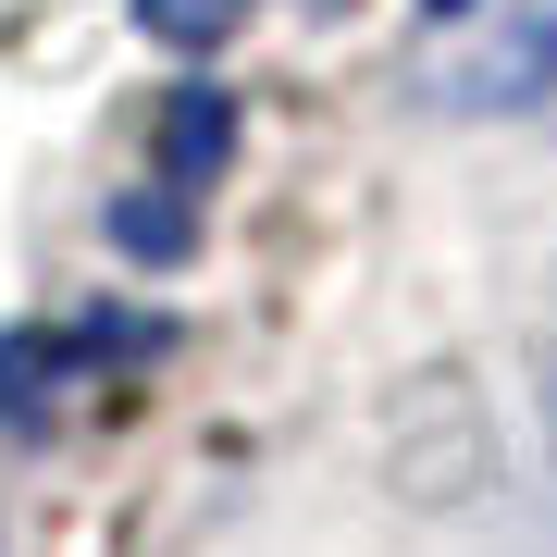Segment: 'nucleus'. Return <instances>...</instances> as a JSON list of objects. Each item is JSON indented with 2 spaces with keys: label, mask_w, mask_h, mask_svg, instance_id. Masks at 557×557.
Listing matches in <instances>:
<instances>
[{
  "label": "nucleus",
  "mask_w": 557,
  "mask_h": 557,
  "mask_svg": "<svg viewBox=\"0 0 557 557\" xmlns=\"http://www.w3.org/2000/svg\"><path fill=\"white\" fill-rule=\"evenodd\" d=\"M434 13H471V0H434Z\"/></svg>",
  "instance_id": "3"
},
{
  "label": "nucleus",
  "mask_w": 557,
  "mask_h": 557,
  "mask_svg": "<svg viewBox=\"0 0 557 557\" xmlns=\"http://www.w3.org/2000/svg\"><path fill=\"white\" fill-rule=\"evenodd\" d=\"M149 25L199 50V38H223V25H236V0H149Z\"/></svg>",
  "instance_id": "2"
},
{
  "label": "nucleus",
  "mask_w": 557,
  "mask_h": 557,
  "mask_svg": "<svg viewBox=\"0 0 557 557\" xmlns=\"http://www.w3.org/2000/svg\"><path fill=\"white\" fill-rule=\"evenodd\" d=\"M434 87L458 112H533L557 87V0H471V25L446 38Z\"/></svg>",
  "instance_id": "1"
}]
</instances>
